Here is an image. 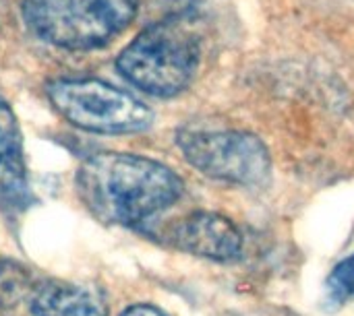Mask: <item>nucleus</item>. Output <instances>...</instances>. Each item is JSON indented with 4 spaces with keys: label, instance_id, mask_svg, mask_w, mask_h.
Masks as SVG:
<instances>
[{
    "label": "nucleus",
    "instance_id": "1",
    "mask_svg": "<svg viewBox=\"0 0 354 316\" xmlns=\"http://www.w3.org/2000/svg\"><path fill=\"white\" fill-rule=\"evenodd\" d=\"M77 192L93 217L133 228L183 195V180L164 164L131 153H97L77 170Z\"/></svg>",
    "mask_w": 354,
    "mask_h": 316
},
{
    "label": "nucleus",
    "instance_id": "2",
    "mask_svg": "<svg viewBox=\"0 0 354 316\" xmlns=\"http://www.w3.org/2000/svg\"><path fill=\"white\" fill-rule=\"evenodd\" d=\"M201 62V39L193 23L170 17L143 29L118 56L120 75L137 89L170 97L187 89Z\"/></svg>",
    "mask_w": 354,
    "mask_h": 316
},
{
    "label": "nucleus",
    "instance_id": "3",
    "mask_svg": "<svg viewBox=\"0 0 354 316\" xmlns=\"http://www.w3.org/2000/svg\"><path fill=\"white\" fill-rule=\"evenodd\" d=\"M139 0H23L27 25L41 39L66 50L108 43L137 14Z\"/></svg>",
    "mask_w": 354,
    "mask_h": 316
},
{
    "label": "nucleus",
    "instance_id": "4",
    "mask_svg": "<svg viewBox=\"0 0 354 316\" xmlns=\"http://www.w3.org/2000/svg\"><path fill=\"white\" fill-rule=\"evenodd\" d=\"M46 91L56 112L87 132L129 135L145 130L153 120L141 99L97 79H58Z\"/></svg>",
    "mask_w": 354,
    "mask_h": 316
},
{
    "label": "nucleus",
    "instance_id": "5",
    "mask_svg": "<svg viewBox=\"0 0 354 316\" xmlns=\"http://www.w3.org/2000/svg\"><path fill=\"white\" fill-rule=\"evenodd\" d=\"M185 159L214 180L261 186L272 174V157L263 141L243 130L183 128L176 135Z\"/></svg>",
    "mask_w": 354,
    "mask_h": 316
},
{
    "label": "nucleus",
    "instance_id": "6",
    "mask_svg": "<svg viewBox=\"0 0 354 316\" xmlns=\"http://www.w3.org/2000/svg\"><path fill=\"white\" fill-rule=\"evenodd\" d=\"M168 242L189 255L228 263L241 257L243 236L239 228L218 213H191L166 232Z\"/></svg>",
    "mask_w": 354,
    "mask_h": 316
},
{
    "label": "nucleus",
    "instance_id": "7",
    "mask_svg": "<svg viewBox=\"0 0 354 316\" xmlns=\"http://www.w3.org/2000/svg\"><path fill=\"white\" fill-rule=\"evenodd\" d=\"M29 308L35 316H108V300L95 286L39 282Z\"/></svg>",
    "mask_w": 354,
    "mask_h": 316
},
{
    "label": "nucleus",
    "instance_id": "8",
    "mask_svg": "<svg viewBox=\"0 0 354 316\" xmlns=\"http://www.w3.org/2000/svg\"><path fill=\"white\" fill-rule=\"evenodd\" d=\"M31 201L21 139L0 143V209L8 213L23 211Z\"/></svg>",
    "mask_w": 354,
    "mask_h": 316
},
{
    "label": "nucleus",
    "instance_id": "9",
    "mask_svg": "<svg viewBox=\"0 0 354 316\" xmlns=\"http://www.w3.org/2000/svg\"><path fill=\"white\" fill-rule=\"evenodd\" d=\"M35 275L19 263L0 261V306L15 308L23 302H31L37 288Z\"/></svg>",
    "mask_w": 354,
    "mask_h": 316
},
{
    "label": "nucleus",
    "instance_id": "10",
    "mask_svg": "<svg viewBox=\"0 0 354 316\" xmlns=\"http://www.w3.org/2000/svg\"><path fill=\"white\" fill-rule=\"evenodd\" d=\"M354 298V255L344 259L334 267L326 282V294H324V304L330 310L342 308L348 300Z\"/></svg>",
    "mask_w": 354,
    "mask_h": 316
},
{
    "label": "nucleus",
    "instance_id": "11",
    "mask_svg": "<svg viewBox=\"0 0 354 316\" xmlns=\"http://www.w3.org/2000/svg\"><path fill=\"white\" fill-rule=\"evenodd\" d=\"M12 139H21L19 128H17V118H15L10 106L0 97V143L12 141Z\"/></svg>",
    "mask_w": 354,
    "mask_h": 316
},
{
    "label": "nucleus",
    "instance_id": "12",
    "mask_svg": "<svg viewBox=\"0 0 354 316\" xmlns=\"http://www.w3.org/2000/svg\"><path fill=\"white\" fill-rule=\"evenodd\" d=\"M120 316H168L166 313H162L160 308L156 306H149V304H135L131 308H127Z\"/></svg>",
    "mask_w": 354,
    "mask_h": 316
},
{
    "label": "nucleus",
    "instance_id": "13",
    "mask_svg": "<svg viewBox=\"0 0 354 316\" xmlns=\"http://www.w3.org/2000/svg\"><path fill=\"white\" fill-rule=\"evenodd\" d=\"M2 6H4V2H2V0H0V10H2Z\"/></svg>",
    "mask_w": 354,
    "mask_h": 316
}]
</instances>
